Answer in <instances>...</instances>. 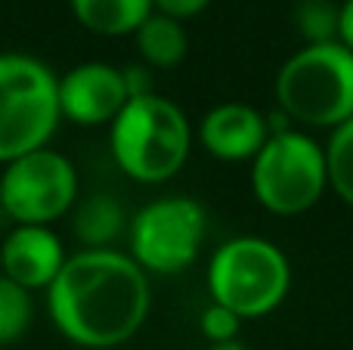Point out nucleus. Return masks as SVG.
<instances>
[{
  "label": "nucleus",
  "instance_id": "obj_11",
  "mask_svg": "<svg viewBox=\"0 0 353 350\" xmlns=\"http://www.w3.org/2000/svg\"><path fill=\"white\" fill-rule=\"evenodd\" d=\"M270 136L267 118L245 103H220L201 118L199 140L220 161H251Z\"/></svg>",
  "mask_w": 353,
  "mask_h": 350
},
{
  "label": "nucleus",
  "instance_id": "obj_17",
  "mask_svg": "<svg viewBox=\"0 0 353 350\" xmlns=\"http://www.w3.org/2000/svg\"><path fill=\"white\" fill-rule=\"evenodd\" d=\"M294 25L307 43L338 41V6H332L329 0H301L294 10Z\"/></svg>",
  "mask_w": 353,
  "mask_h": 350
},
{
  "label": "nucleus",
  "instance_id": "obj_15",
  "mask_svg": "<svg viewBox=\"0 0 353 350\" xmlns=\"http://www.w3.org/2000/svg\"><path fill=\"white\" fill-rule=\"evenodd\" d=\"M325 161H329V186L344 205L353 208V115L332 127L325 143Z\"/></svg>",
  "mask_w": 353,
  "mask_h": 350
},
{
  "label": "nucleus",
  "instance_id": "obj_12",
  "mask_svg": "<svg viewBox=\"0 0 353 350\" xmlns=\"http://www.w3.org/2000/svg\"><path fill=\"white\" fill-rule=\"evenodd\" d=\"M68 3L87 31L103 37L134 34L155 12V0H68Z\"/></svg>",
  "mask_w": 353,
  "mask_h": 350
},
{
  "label": "nucleus",
  "instance_id": "obj_21",
  "mask_svg": "<svg viewBox=\"0 0 353 350\" xmlns=\"http://www.w3.org/2000/svg\"><path fill=\"white\" fill-rule=\"evenodd\" d=\"M208 350H248L242 341H220V344H211Z\"/></svg>",
  "mask_w": 353,
  "mask_h": 350
},
{
  "label": "nucleus",
  "instance_id": "obj_18",
  "mask_svg": "<svg viewBox=\"0 0 353 350\" xmlns=\"http://www.w3.org/2000/svg\"><path fill=\"white\" fill-rule=\"evenodd\" d=\"M239 326H242V316L220 301H211L205 310H201V332H205V338L211 341V344L236 341Z\"/></svg>",
  "mask_w": 353,
  "mask_h": 350
},
{
  "label": "nucleus",
  "instance_id": "obj_9",
  "mask_svg": "<svg viewBox=\"0 0 353 350\" xmlns=\"http://www.w3.org/2000/svg\"><path fill=\"white\" fill-rule=\"evenodd\" d=\"M128 99V78L109 62H81L59 78L62 118L81 127L112 124Z\"/></svg>",
  "mask_w": 353,
  "mask_h": 350
},
{
  "label": "nucleus",
  "instance_id": "obj_3",
  "mask_svg": "<svg viewBox=\"0 0 353 350\" xmlns=\"http://www.w3.org/2000/svg\"><path fill=\"white\" fill-rule=\"evenodd\" d=\"M276 105L304 127H338L353 115V50L307 43L276 74Z\"/></svg>",
  "mask_w": 353,
  "mask_h": 350
},
{
  "label": "nucleus",
  "instance_id": "obj_10",
  "mask_svg": "<svg viewBox=\"0 0 353 350\" xmlns=\"http://www.w3.org/2000/svg\"><path fill=\"white\" fill-rule=\"evenodd\" d=\"M65 248L50 223H19L0 242V273L28 291L47 289L65 264Z\"/></svg>",
  "mask_w": 353,
  "mask_h": 350
},
{
  "label": "nucleus",
  "instance_id": "obj_16",
  "mask_svg": "<svg viewBox=\"0 0 353 350\" xmlns=\"http://www.w3.org/2000/svg\"><path fill=\"white\" fill-rule=\"evenodd\" d=\"M31 316H34L31 291L0 273V344H12L22 338L31 326Z\"/></svg>",
  "mask_w": 353,
  "mask_h": 350
},
{
  "label": "nucleus",
  "instance_id": "obj_1",
  "mask_svg": "<svg viewBox=\"0 0 353 350\" xmlns=\"http://www.w3.org/2000/svg\"><path fill=\"white\" fill-rule=\"evenodd\" d=\"M149 279L134 254L115 248H84L62 264L47 285L53 326L72 344L105 350L140 332L149 316Z\"/></svg>",
  "mask_w": 353,
  "mask_h": 350
},
{
  "label": "nucleus",
  "instance_id": "obj_2",
  "mask_svg": "<svg viewBox=\"0 0 353 350\" xmlns=\"http://www.w3.org/2000/svg\"><path fill=\"white\" fill-rule=\"evenodd\" d=\"M118 167L137 183H165L189 158L192 127L183 109L155 90L130 96L109 124Z\"/></svg>",
  "mask_w": 353,
  "mask_h": 350
},
{
  "label": "nucleus",
  "instance_id": "obj_7",
  "mask_svg": "<svg viewBox=\"0 0 353 350\" xmlns=\"http://www.w3.org/2000/svg\"><path fill=\"white\" fill-rule=\"evenodd\" d=\"M78 202V171L62 152L41 146L6 161L0 174V211L16 223H53Z\"/></svg>",
  "mask_w": 353,
  "mask_h": 350
},
{
  "label": "nucleus",
  "instance_id": "obj_4",
  "mask_svg": "<svg viewBox=\"0 0 353 350\" xmlns=\"http://www.w3.org/2000/svg\"><path fill=\"white\" fill-rule=\"evenodd\" d=\"M59 121V78L28 53H0V165L47 146Z\"/></svg>",
  "mask_w": 353,
  "mask_h": 350
},
{
  "label": "nucleus",
  "instance_id": "obj_20",
  "mask_svg": "<svg viewBox=\"0 0 353 350\" xmlns=\"http://www.w3.org/2000/svg\"><path fill=\"white\" fill-rule=\"evenodd\" d=\"M338 41L353 50V0H344L338 6Z\"/></svg>",
  "mask_w": 353,
  "mask_h": 350
},
{
  "label": "nucleus",
  "instance_id": "obj_8",
  "mask_svg": "<svg viewBox=\"0 0 353 350\" xmlns=\"http://www.w3.org/2000/svg\"><path fill=\"white\" fill-rule=\"evenodd\" d=\"M130 254L146 273L174 276L192 267L205 242V211L195 198H155L134 214L128 227Z\"/></svg>",
  "mask_w": 353,
  "mask_h": 350
},
{
  "label": "nucleus",
  "instance_id": "obj_14",
  "mask_svg": "<svg viewBox=\"0 0 353 350\" xmlns=\"http://www.w3.org/2000/svg\"><path fill=\"white\" fill-rule=\"evenodd\" d=\"M124 211L112 196H90L74 208V236L84 248H112V242L124 233Z\"/></svg>",
  "mask_w": 353,
  "mask_h": 350
},
{
  "label": "nucleus",
  "instance_id": "obj_19",
  "mask_svg": "<svg viewBox=\"0 0 353 350\" xmlns=\"http://www.w3.org/2000/svg\"><path fill=\"white\" fill-rule=\"evenodd\" d=\"M208 3H211V0H155V10L183 22V19H192V16H199V12H205Z\"/></svg>",
  "mask_w": 353,
  "mask_h": 350
},
{
  "label": "nucleus",
  "instance_id": "obj_13",
  "mask_svg": "<svg viewBox=\"0 0 353 350\" xmlns=\"http://www.w3.org/2000/svg\"><path fill=\"white\" fill-rule=\"evenodd\" d=\"M134 41H137V50H140L143 62L155 65V68L180 65L189 50V37H186L183 22L174 16H165V12H159V10L134 31Z\"/></svg>",
  "mask_w": 353,
  "mask_h": 350
},
{
  "label": "nucleus",
  "instance_id": "obj_6",
  "mask_svg": "<svg viewBox=\"0 0 353 350\" xmlns=\"http://www.w3.org/2000/svg\"><path fill=\"white\" fill-rule=\"evenodd\" d=\"M329 186L325 149L304 130H276L251 158V189L257 202L279 217L310 211Z\"/></svg>",
  "mask_w": 353,
  "mask_h": 350
},
{
  "label": "nucleus",
  "instance_id": "obj_5",
  "mask_svg": "<svg viewBox=\"0 0 353 350\" xmlns=\"http://www.w3.org/2000/svg\"><path fill=\"white\" fill-rule=\"evenodd\" d=\"M292 285L288 258L267 239L239 236L214 251L208 264L211 301L232 307L242 320L267 316L285 301Z\"/></svg>",
  "mask_w": 353,
  "mask_h": 350
}]
</instances>
